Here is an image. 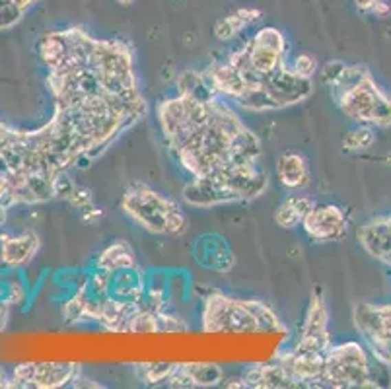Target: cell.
Returning a JSON list of instances; mask_svg holds the SVG:
<instances>
[{
	"instance_id": "obj_27",
	"label": "cell",
	"mask_w": 391,
	"mask_h": 389,
	"mask_svg": "<svg viewBox=\"0 0 391 389\" xmlns=\"http://www.w3.org/2000/svg\"><path fill=\"white\" fill-rule=\"evenodd\" d=\"M376 144V126L357 125L346 131L343 137V150L346 152H366Z\"/></svg>"
},
{
	"instance_id": "obj_20",
	"label": "cell",
	"mask_w": 391,
	"mask_h": 389,
	"mask_svg": "<svg viewBox=\"0 0 391 389\" xmlns=\"http://www.w3.org/2000/svg\"><path fill=\"white\" fill-rule=\"evenodd\" d=\"M35 53L47 72L63 69L69 60L70 41L67 30H55L43 34L35 43Z\"/></svg>"
},
{
	"instance_id": "obj_11",
	"label": "cell",
	"mask_w": 391,
	"mask_h": 389,
	"mask_svg": "<svg viewBox=\"0 0 391 389\" xmlns=\"http://www.w3.org/2000/svg\"><path fill=\"white\" fill-rule=\"evenodd\" d=\"M329 320H331V313H329L323 292L322 290L311 292L308 308H306L304 320H302V325H300L298 335H296V341L292 344V348L325 355L329 351V346L333 344Z\"/></svg>"
},
{
	"instance_id": "obj_21",
	"label": "cell",
	"mask_w": 391,
	"mask_h": 389,
	"mask_svg": "<svg viewBox=\"0 0 391 389\" xmlns=\"http://www.w3.org/2000/svg\"><path fill=\"white\" fill-rule=\"evenodd\" d=\"M146 288H148V280L146 275L140 267L135 269H123L111 275V296L119 298L123 302H131V304H142L144 296H146Z\"/></svg>"
},
{
	"instance_id": "obj_35",
	"label": "cell",
	"mask_w": 391,
	"mask_h": 389,
	"mask_svg": "<svg viewBox=\"0 0 391 389\" xmlns=\"http://www.w3.org/2000/svg\"><path fill=\"white\" fill-rule=\"evenodd\" d=\"M355 2V6H357L360 12H370L372 10V6L378 2V0H353Z\"/></svg>"
},
{
	"instance_id": "obj_23",
	"label": "cell",
	"mask_w": 391,
	"mask_h": 389,
	"mask_svg": "<svg viewBox=\"0 0 391 389\" xmlns=\"http://www.w3.org/2000/svg\"><path fill=\"white\" fill-rule=\"evenodd\" d=\"M138 267L137 255L133 252V247L129 245L127 241L115 240L111 241L107 247H104L102 252L98 253L96 261H93V269L100 271H107V273H117L123 269H135Z\"/></svg>"
},
{
	"instance_id": "obj_16",
	"label": "cell",
	"mask_w": 391,
	"mask_h": 389,
	"mask_svg": "<svg viewBox=\"0 0 391 389\" xmlns=\"http://www.w3.org/2000/svg\"><path fill=\"white\" fill-rule=\"evenodd\" d=\"M224 381V372L212 362H181L175 364L166 381L170 388H214Z\"/></svg>"
},
{
	"instance_id": "obj_36",
	"label": "cell",
	"mask_w": 391,
	"mask_h": 389,
	"mask_svg": "<svg viewBox=\"0 0 391 389\" xmlns=\"http://www.w3.org/2000/svg\"><path fill=\"white\" fill-rule=\"evenodd\" d=\"M8 208H4V206H0V228L4 226V222H6V218H8Z\"/></svg>"
},
{
	"instance_id": "obj_4",
	"label": "cell",
	"mask_w": 391,
	"mask_h": 389,
	"mask_svg": "<svg viewBox=\"0 0 391 389\" xmlns=\"http://www.w3.org/2000/svg\"><path fill=\"white\" fill-rule=\"evenodd\" d=\"M269 189V175L261 164L226 166L216 172L191 177L185 184L181 197L191 208H216V206L249 203Z\"/></svg>"
},
{
	"instance_id": "obj_2",
	"label": "cell",
	"mask_w": 391,
	"mask_h": 389,
	"mask_svg": "<svg viewBox=\"0 0 391 389\" xmlns=\"http://www.w3.org/2000/svg\"><path fill=\"white\" fill-rule=\"evenodd\" d=\"M322 82L331 90L333 102L348 121L376 129L391 126V96L383 92L364 65L331 60L320 69Z\"/></svg>"
},
{
	"instance_id": "obj_6",
	"label": "cell",
	"mask_w": 391,
	"mask_h": 389,
	"mask_svg": "<svg viewBox=\"0 0 391 389\" xmlns=\"http://www.w3.org/2000/svg\"><path fill=\"white\" fill-rule=\"evenodd\" d=\"M287 37L275 25L259 27L242 45L230 51L228 60L242 70L247 80V92L259 86L261 78L271 76L273 72L287 65Z\"/></svg>"
},
{
	"instance_id": "obj_32",
	"label": "cell",
	"mask_w": 391,
	"mask_h": 389,
	"mask_svg": "<svg viewBox=\"0 0 391 389\" xmlns=\"http://www.w3.org/2000/svg\"><path fill=\"white\" fill-rule=\"evenodd\" d=\"M65 201H69V205H72L74 208H78V210H88V208H92L96 206L93 203V193L90 189H86V187H82V185H72V189L69 191V194L65 197Z\"/></svg>"
},
{
	"instance_id": "obj_1",
	"label": "cell",
	"mask_w": 391,
	"mask_h": 389,
	"mask_svg": "<svg viewBox=\"0 0 391 389\" xmlns=\"http://www.w3.org/2000/svg\"><path fill=\"white\" fill-rule=\"evenodd\" d=\"M156 123L172 156L191 177L226 166L261 164V140L226 100L177 93L158 102Z\"/></svg>"
},
{
	"instance_id": "obj_31",
	"label": "cell",
	"mask_w": 391,
	"mask_h": 389,
	"mask_svg": "<svg viewBox=\"0 0 391 389\" xmlns=\"http://www.w3.org/2000/svg\"><path fill=\"white\" fill-rule=\"evenodd\" d=\"M290 67L296 70L300 76L310 78V80H313V76L320 72V63L310 53H300V55H296V57L290 60Z\"/></svg>"
},
{
	"instance_id": "obj_8",
	"label": "cell",
	"mask_w": 391,
	"mask_h": 389,
	"mask_svg": "<svg viewBox=\"0 0 391 389\" xmlns=\"http://www.w3.org/2000/svg\"><path fill=\"white\" fill-rule=\"evenodd\" d=\"M323 388H380L366 344L358 341L331 344L325 353Z\"/></svg>"
},
{
	"instance_id": "obj_37",
	"label": "cell",
	"mask_w": 391,
	"mask_h": 389,
	"mask_svg": "<svg viewBox=\"0 0 391 389\" xmlns=\"http://www.w3.org/2000/svg\"><path fill=\"white\" fill-rule=\"evenodd\" d=\"M115 2L119 4V6H125V8H127V6H133L137 0H115Z\"/></svg>"
},
{
	"instance_id": "obj_33",
	"label": "cell",
	"mask_w": 391,
	"mask_h": 389,
	"mask_svg": "<svg viewBox=\"0 0 391 389\" xmlns=\"http://www.w3.org/2000/svg\"><path fill=\"white\" fill-rule=\"evenodd\" d=\"M372 16H376V18H390L391 16V4L390 0H378L374 6H372V10H370Z\"/></svg>"
},
{
	"instance_id": "obj_30",
	"label": "cell",
	"mask_w": 391,
	"mask_h": 389,
	"mask_svg": "<svg viewBox=\"0 0 391 389\" xmlns=\"http://www.w3.org/2000/svg\"><path fill=\"white\" fill-rule=\"evenodd\" d=\"M25 12L16 0H0V32H8L22 22Z\"/></svg>"
},
{
	"instance_id": "obj_26",
	"label": "cell",
	"mask_w": 391,
	"mask_h": 389,
	"mask_svg": "<svg viewBox=\"0 0 391 389\" xmlns=\"http://www.w3.org/2000/svg\"><path fill=\"white\" fill-rule=\"evenodd\" d=\"M177 93H187V96H195L201 100H210L216 98L210 86L207 84V78L203 74V70H187L179 78H177Z\"/></svg>"
},
{
	"instance_id": "obj_15",
	"label": "cell",
	"mask_w": 391,
	"mask_h": 389,
	"mask_svg": "<svg viewBox=\"0 0 391 389\" xmlns=\"http://www.w3.org/2000/svg\"><path fill=\"white\" fill-rule=\"evenodd\" d=\"M203 74L212 93L220 100H226L236 105L247 93V80L243 72L236 65H232L228 58L210 63L203 70Z\"/></svg>"
},
{
	"instance_id": "obj_22",
	"label": "cell",
	"mask_w": 391,
	"mask_h": 389,
	"mask_svg": "<svg viewBox=\"0 0 391 389\" xmlns=\"http://www.w3.org/2000/svg\"><path fill=\"white\" fill-rule=\"evenodd\" d=\"M263 12L259 8H252V6H243L238 10L230 12L226 16H222L216 20L214 27H212V34L219 41L228 43L232 39H236L238 35L242 34L245 27H252L255 23H259L263 20Z\"/></svg>"
},
{
	"instance_id": "obj_25",
	"label": "cell",
	"mask_w": 391,
	"mask_h": 389,
	"mask_svg": "<svg viewBox=\"0 0 391 389\" xmlns=\"http://www.w3.org/2000/svg\"><path fill=\"white\" fill-rule=\"evenodd\" d=\"M315 206V201L308 194H290L275 208V224L282 230H294L302 226V220Z\"/></svg>"
},
{
	"instance_id": "obj_5",
	"label": "cell",
	"mask_w": 391,
	"mask_h": 389,
	"mask_svg": "<svg viewBox=\"0 0 391 389\" xmlns=\"http://www.w3.org/2000/svg\"><path fill=\"white\" fill-rule=\"evenodd\" d=\"M123 214L152 236L179 238L189 230V216L175 199L146 184H131L121 197Z\"/></svg>"
},
{
	"instance_id": "obj_14",
	"label": "cell",
	"mask_w": 391,
	"mask_h": 389,
	"mask_svg": "<svg viewBox=\"0 0 391 389\" xmlns=\"http://www.w3.org/2000/svg\"><path fill=\"white\" fill-rule=\"evenodd\" d=\"M276 360L284 366L290 378L298 384V388H323L325 355L322 353L288 348L276 356Z\"/></svg>"
},
{
	"instance_id": "obj_28",
	"label": "cell",
	"mask_w": 391,
	"mask_h": 389,
	"mask_svg": "<svg viewBox=\"0 0 391 389\" xmlns=\"http://www.w3.org/2000/svg\"><path fill=\"white\" fill-rule=\"evenodd\" d=\"M173 362H144V364H137L135 372H137L138 379L146 386H160L166 384L170 374L173 370Z\"/></svg>"
},
{
	"instance_id": "obj_10",
	"label": "cell",
	"mask_w": 391,
	"mask_h": 389,
	"mask_svg": "<svg viewBox=\"0 0 391 389\" xmlns=\"http://www.w3.org/2000/svg\"><path fill=\"white\" fill-rule=\"evenodd\" d=\"M82 376L78 362H23L12 368L14 388L60 389L74 386Z\"/></svg>"
},
{
	"instance_id": "obj_17",
	"label": "cell",
	"mask_w": 391,
	"mask_h": 389,
	"mask_svg": "<svg viewBox=\"0 0 391 389\" xmlns=\"http://www.w3.org/2000/svg\"><path fill=\"white\" fill-rule=\"evenodd\" d=\"M234 388L247 389H294L298 384L290 378L284 366L275 360L271 364H254L242 372V376L236 379Z\"/></svg>"
},
{
	"instance_id": "obj_18",
	"label": "cell",
	"mask_w": 391,
	"mask_h": 389,
	"mask_svg": "<svg viewBox=\"0 0 391 389\" xmlns=\"http://www.w3.org/2000/svg\"><path fill=\"white\" fill-rule=\"evenodd\" d=\"M358 243L370 257L391 267V214L368 220L358 228Z\"/></svg>"
},
{
	"instance_id": "obj_12",
	"label": "cell",
	"mask_w": 391,
	"mask_h": 389,
	"mask_svg": "<svg viewBox=\"0 0 391 389\" xmlns=\"http://www.w3.org/2000/svg\"><path fill=\"white\" fill-rule=\"evenodd\" d=\"M304 234L315 243H335L348 234V218L339 205H317L302 220Z\"/></svg>"
},
{
	"instance_id": "obj_24",
	"label": "cell",
	"mask_w": 391,
	"mask_h": 389,
	"mask_svg": "<svg viewBox=\"0 0 391 389\" xmlns=\"http://www.w3.org/2000/svg\"><path fill=\"white\" fill-rule=\"evenodd\" d=\"M212 236H207V238H201L197 241L195 255L197 261L207 267V269H214V271H220V273H228L232 267H234V255L230 253V249L224 245V241L214 236V241Z\"/></svg>"
},
{
	"instance_id": "obj_34",
	"label": "cell",
	"mask_w": 391,
	"mask_h": 389,
	"mask_svg": "<svg viewBox=\"0 0 391 389\" xmlns=\"http://www.w3.org/2000/svg\"><path fill=\"white\" fill-rule=\"evenodd\" d=\"M14 388V379H12V370L8 372L4 366H0V389Z\"/></svg>"
},
{
	"instance_id": "obj_9",
	"label": "cell",
	"mask_w": 391,
	"mask_h": 389,
	"mask_svg": "<svg viewBox=\"0 0 391 389\" xmlns=\"http://www.w3.org/2000/svg\"><path fill=\"white\" fill-rule=\"evenodd\" d=\"M90 69L100 78L105 92L115 96L140 92L133 49L121 39H96Z\"/></svg>"
},
{
	"instance_id": "obj_3",
	"label": "cell",
	"mask_w": 391,
	"mask_h": 389,
	"mask_svg": "<svg viewBox=\"0 0 391 389\" xmlns=\"http://www.w3.org/2000/svg\"><path fill=\"white\" fill-rule=\"evenodd\" d=\"M201 329L208 335L287 333V325L265 300L232 296L212 290L203 298Z\"/></svg>"
},
{
	"instance_id": "obj_7",
	"label": "cell",
	"mask_w": 391,
	"mask_h": 389,
	"mask_svg": "<svg viewBox=\"0 0 391 389\" xmlns=\"http://www.w3.org/2000/svg\"><path fill=\"white\" fill-rule=\"evenodd\" d=\"M311 93L313 80L300 76L287 63L271 76L261 78L259 86L245 93L236 105L247 113H269L308 102Z\"/></svg>"
},
{
	"instance_id": "obj_29",
	"label": "cell",
	"mask_w": 391,
	"mask_h": 389,
	"mask_svg": "<svg viewBox=\"0 0 391 389\" xmlns=\"http://www.w3.org/2000/svg\"><path fill=\"white\" fill-rule=\"evenodd\" d=\"M127 333H161L158 313L140 304L129 320Z\"/></svg>"
},
{
	"instance_id": "obj_19",
	"label": "cell",
	"mask_w": 391,
	"mask_h": 389,
	"mask_svg": "<svg viewBox=\"0 0 391 389\" xmlns=\"http://www.w3.org/2000/svg\"><path fill=\"white\" fill-rule=\"evenodd\" d=\"M275 175L280 187L288 191H304L311 184L310 162L306 160L304 154L294 150L282 152L276 158Z\"/></svg>"
},
{
	"instance_id": "obj_13",
	"label": "cell",
	"mask_w": 391,
	"mask_h": 389,
	"mask_svg": "<svg viewBox=\"0 0 391 389\" xmlns=\"http://www.w3.org/2000/svg\"><path fill=\"white\" fill-rule=\"evenodd\" d=\"M41 249V238L34 230L23 232H0V267L4 271H18L34 263Z\"/></svg>"
}]
</instances>
